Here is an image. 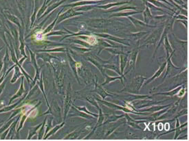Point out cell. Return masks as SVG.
I'll use <instances>...</instances> for the list:
<instances>
[{"mask_svg":"<svg viewBox=\"0 0 189 141\" xmlns=\"http://www.w3.org/2000/svg\"><path fill=\"white\" fill-rule=\"evenodd\" d=\"M20 75H22V74H21V73H20V71H19V67H15V71H14V74L13 75V79H12V80H11L12 83H14V82H15L17 80V78L19 76H20Z\"/></svg>","mask_w":189,"mask_h":141,"instance_id":"1","label":"cell"},{"mask_svg":"<svg viewBox=\"0 0 189 141\" xmlns=\"http://www.w3.org/2000/svg\"><path fill=\"white\" fill-rule=\"evenodd\" d=\"M23 92V78H22V83H21V87H20V89H19V91H18L17 94H16L15 95H14L13 97H12V99H11V101H10V104L11 103V101L14 100L15 98H17V97H19V96L21 95V93H22Z\"/></svg>","mask_w":189,"mask_h":141,"instance_id":"2","label":"cell"},{"mask_svg":"<svg viewBox=\"0 0 189 141\" xmlns=\"http://www.w3.org/2000/svg\"><path fill=\"white\" fill-rule=\"evenodd\" d=\"M7 16H8V18L11 20V21H13V23H14L15 24H17L18 26L20 27V24H19V21L18 20V19L16 17V16H14V15H12V14H8L7 15Z\"/></svg>","mask_w":189,"mask_h":141,"instance_id":"3","label":"cell"},{"mask_svg":"<svg viewBox=\"0 0 189 141\" xmlns=\"http://www.w3.org/2000/svg\"><path fill=\"white\" fill-rule=\"evenodd\" d=\"M4 75H3V76H2V78H1V79H0V84H1V83H2V81H3V80H4Z\"/></svg>","mask_w":189,"mask_h":141,"instance_id":"4","label":"cell"},{"mask_svg":"<svg viewBox=\"0 0 189 141\" xmlns=\"http://www.w3.org/2000/svg\"><path fill=\"white\" fill-rule=\"evenodd\" d=\"M2 49H3V47H1V48H0V50H2Z\"/></svg>","mask_w":189,"mask_h":141,"instance_id":"5","label":"cell"}]
</instances>
